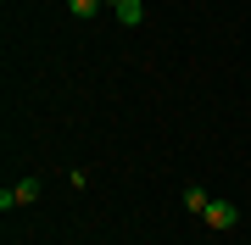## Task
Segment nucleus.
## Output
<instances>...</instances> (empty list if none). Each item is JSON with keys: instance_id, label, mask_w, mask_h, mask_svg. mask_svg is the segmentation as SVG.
Here are the masks:
<instances>
[{"instance_id": "obj_1", "label": "nucleus", "mask_w": 251, "mask_h": 245, "mask_svg": "<svg viewBox=\"0 0 251 245\" xmlns=\"http://www.w3.org/2000/svg\"><path fill=\"white\" fill-rule=\"evenodd\" d=\"M201 218H206V228H218V234H224V228H234V223H240V212H234V200H218V195H212Z\"/></svg>"}, {"instance_id": "obj_2", "label": "nucleus", "mask_w": 251, "mask_h": 245, "mask_svg": "<svg viewBox=\"0 0 251 245\" xmlns=\"http://www.w3.org/2000/svg\"><path fill=\"white\" fill-rule=\"evenodd\" d=\"M112 17L123 22V28H140L145 22V0H123V6H112Z\"/></svg>"}, {"instance_id": "obj_3", "label": "nucleus", "mask_w": 251, "mask_h": 245, "mask_svg": "<svg viewBox=\"0 0 251 245\" xmlns=\"http://www.w3.org/2000/svg\"><path fill=\"white\" fill-rule=\"evenodd\" d=\"M11 190H17V200H23V206H34V200L45 195V184H39V178H17Z\"/></svg>"}, {"instance_id": "obj_4", "label": "nucleus", "mask_w": 251, "mask_h": 245, "mask_svg": "<svg viewBox=\"0 0 251 245\" xmlns=\"http://www.w3.org/2000/svg\"><path fill=\"white\" fill-rule=\"evenodd\" d=\"M206 200H212V195H206L201 184H190V190H184V206H190V212H206Z\"/></svg>"}, {"instance_id": "obj_5", "label": "nucleus", "mask_w": 251, "mask_h": 245, "mask_svg": "<svg viewBox=\"0 0 251 245\" xmlns=\"http://www.w3.org/2000/svg\"><path fill=\"white\" fill-rule=\"evenodd\" d=\"M100 6H106V0H67V11H73V17H95Z\"/></svg>"}, {"instance_id": "obj_6", "label": "nucleus", "mask_w": 251, "mask_h": 245, "mask_svg": "<svg viewBox=\"0 0 251 245\" xmlns=\"http://www.w3.org/2000/svg\"><path fill=\"white\" fill-rule=\"evenodd\" d=\"M106 6H123V0H106Z\"/></svg>"}]
</instances>
